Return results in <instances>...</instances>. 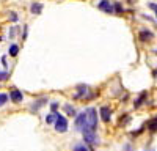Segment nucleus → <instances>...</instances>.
I'll use <instances>...</instances> for the list:
<instances>
[{"label": "nucleus", "instance_id": "nucleus-3", "mask_svg": "<svg viewBox=\"0 0 157 151\" xmlns=\"http://www.w3.org/2000/svg\"><path fill=\"white\" fill-rule=\"evenodd\" d=\"M55 131L57 132H66L68 131V121H66V118H64L63 115H60L57 123H55Z\"/></svg>", "mask_w": 157, "mask_h": 151}, {"label": "nucleus", "instance_id": "nucleus-4", "mask_svg": "<svg viewBox=\"0 0 157 151\" xmlns=\"http://www.w3.org/2000/svg\"><path fill=\"white\" fill-rule=\"evenodd\" d=\"M98 8L102 10V11H105V13H113V11H115V6L110 3V0H101L99 5H98Z\"/></svg>", "mask_w": 157, "mask_h": 151}, {"label": "nucleus", "instance_id": "nucleus-21", "mask_svg": "<svg viewBox=\"0 0 157 151\" xmlns=\"http://www.w3.org/2000/svg\"><path fill=\"white\" fill-rule=\"evenodd\" d=\"M57 107H58L57 103H52V112H57Z\"/></svg>", "mask_w": 157, "mask_h": 151}, {"label": "nucleus", "instance_id": "nucleus-11", "mask_svg": "<svg viewBox=\"0 0 157 151\" xmlns=\"http://www.w3.org/2000/svg\"><path fill=\"white\" fill-rule=\"evenodd\" d=\"M148 128H149L151 132H155V131H157V117H154L152 120L148 121Z\"/></svg>", "mask_w": 157, "mask_h": 151}, {"label": "nucleus", "instance_id": "nucleus-6", "mask_svg": "<svg viewBox=\"0 0 157 151\" xmlns=\"http://www.w3.org/2000/svg\"><path fill=\"white\" fill-rule=\"evenodd\" d=\"M10 99L13 101V103H21V101L24 99V95H22V91H19V90H13V91L10 93Z\"/></svg>", "mask_w": 157, "mask_h": 151}, {"label": "nucleus", "instance_id": "nucleus-12", "mask_svg": "<svg viewBox=\"0 0 157 151\" xmlns=\"http://www.w3.org/2000/svg\"><path fill=\"white\" fill-rule=\"evenodd\" d=\"M30 10H32L33 14H41V11H43V5H41V3H33Z\"/></svg>", "mask_w": 157, "mask_h": 151}, {"label": "nucleus", "instance_id": "nucleus-7", "mask_svg": "<svg viewBox=\"0 0 157 151\" xmlns=\"http://www.w3.org/2000/svg\"><path fill=\"white\" fill-rule=\"evenodd\" d=\"M88 95V87L86 85H78V88H77V93H75V99H82L83 96H86Z\"/></svg>", "mask_w": 157, "mask_h": 151}, {"label": "nucleus", "instance_id": "nucleus-1", "mask_svg": "<svg viewBox=\"0 0 157 151\" xmlns=\"http://www.w3.org/2000/svg\"><path fill=\"white\" fill-rule=\"evenodd\" d=\"M96 126H98V112L93 107L86 109L75 120V129L82 131V134L88 131H96Z\"/></svg>", "mask_w": 157, "mask_h": 151}, {"label": "nucleus", "instance_id": "nucleus-16", "mask_svg": "<svg viewBox=\"0 0 157 151\" xmlns=\"http://www.w3.org/2000/svg\"><path fill=\"white\" fill-rule=\"evenodd\" d=\"M8 76H10V72H8V71H0V82L6 80V79H8Z\"/></svg>", "mask_w": 157, "mask_h": 151}, {"label": "nucleus", "instance_id": "nucleus-13", "mask_svg": "<svg viewBox=\"0 0 157 151\" xmlns=\"http://www.w3.org/2000/svg\"><path fill=\"white\" fill-rule=\"evenodd\" d=\"M17 52H19V47H17L16 44L10 46V55H11V57H16V55H17Z\"/></svg>", "mask_w": 157, "mask_h": 151}, {"label": "nucleus", "instance_id": "nucleus-8", "mask_svg": "<svg viewBox=\"0 0 157 151\" xmlns=\"http://www.w3.org/2000/svg\"><path fill=\"white\" fill-rule=\"evenodd\" d=\"M58 117H60V113L52 112V113H49V115L46 117V123H47V124H55L57 120H58Z\"/></svg>", "mask_w": 157, "mask_h": 151}, {"label": "nucleus", "instance_id": "nucleus-10", "mask_svg": "<svg viewBox=\"0 0 157 151\" xmlns=\"http://www.w3.org/2000/svg\"><path fill=\"white\" fill-rule=\"evenodd\" d=\"M146 96H148V93H146V91H143V93H141V95L138 96V99L135 101V104H134V106H135V109H137V107H140V106H141L143 103H145Z\"/></svg>", "mask_w": 157, "mask_h": 151}, {"label": "nucleus", "instance_id": "nucleus-2", "mask_svg": "<svg viewBox=\"0 0 157 151\" xmlns=\"http://www.w3.org/2000/svg\"><path fill=\"white\" fill-rule=\"evenodd\" d=\"M83 140L90 145H96L99 142V137H98L96 131H88V132H83Z\"/></svg>", "mask_w": 157, "mask_h": 151}, {"label": "nucleus", "instance_id": "nucleus-14", "mask_svg": "<svg viewBox=\"0 0 157 151\" xmlns=\"http://www.w3.org/2000/svg\"><path fill=\"white\" fill-rule=\"evenodd\" d=\"M8 99H10V96H8V95H5V93H0V107H2V106L6 103Z\"/></svg>", "mask_w": 157, "mask_h": 151}, {"label": "nucleus", "instance_id": "nucleus-19", "mask_svg": "<svg viewBox=\"0 0 157 151\" xmlns=\"http://www.w3.org/2000/svg\"><path fill=\"white\" fill-rule=\"evenodd\" d=\"M115 11H116V13H121V11H123V8H121L120 3H115Z\"/></svg>", "mask_w": 157, "mask_h": 151}, {"label": "nucleus", "instance_id": "nucleus-15", "mask_svg": "<svg viewBox=\"0 0 157 151\" xmlns=\"http://www.w3.org/2000/svg\"><path fill=\"white\" fill-rule=\"evenodd\" d=\"M64 109H66V113H68V115H75V109L74 107H71L69 104H66V106H64Z\"/></svg>", "mask_w": 157, "mask_h": 151}, {"label": "nucleus", "instance_id": "nucleus-18", "mask_svg": "<svg viewBox=\"0 0 157 151\" xmlns=\"http://www.w3.org/2000/svg\"><path fill=\"white\" fill-rule=\"evenodd\" d=\"M129 120H130V117H124V118H121V120H120V124H121V126H123V124H127V121H129Z\"/></svg>", "mask_w": 157, "mask_h": 151}, {"label": "nucleus", "instance_id": "nucleus-9", "mask_svg": "<svg viewBox=\"0 0 157 151\" xmlns=\"http://www.w3.org/2000/svg\"><path fill=\"white\" fill-rule=\"evenodd\" d=\"M152 38H154V35L149 30H141L140 32V40L141 41H149V40H152Z\"/></svg>", "mask_w": 157, "mask_h": 151}, {"label": "nucleus", "instance_id": "nucleus-5", "mask_svg": "<svg viewBox=\"0 0 157 151\" xmlns=\"http://www.w3.org/2000/svg\"><path fill=\"white\" fill-rule=\"evenodd\" d=\"M99 112H101V118H102V121L109 123V121H110V118H112V110H110L109 107H102Z\"/></svg>", "mask_w": 157, "mask_h": 151}, {"label": "nucleus", "instance_id": "nucleus-22", "mask_svg": "<svg viewBox=\"0 0 157 151\" xmlns=\"http://www.w3.org/2000/svg\"><path fill=\"white\" fill-rule=\"evenodd\" d=\"M149 151H152V149H149Z\"/></svg>", "mask_w": 157, "mask_h": 151}, {"label": "nucleus", "instance_id": "nucleus-17", "mask_svg": "<svg viewBox=\"0 0 157 151\" xmlns=\"http://www.w3.org/2000/svg\"><path fill=\"white\" fill-rule=\"evenodd\" d=\"M72 151H88V148H86L85 145H75V146L72 148Z\"/></svg>", "mask_w": 157, "mask_h": 151}, {"label": "nucleus", "instance_id": "nucleus-20", "mask_svg": "<svg viewBox=\"0 0 157 151\" xmlns=\"http://www.w3.org/2000/svg\"><path fill=\"white\" fill-rule=\"evenodd\" d=\"M149 8L155 13V16H157V5H155V3H149Z\"/></svg>", "mask_w": 157, "mask_h": 151}]
</instances>
